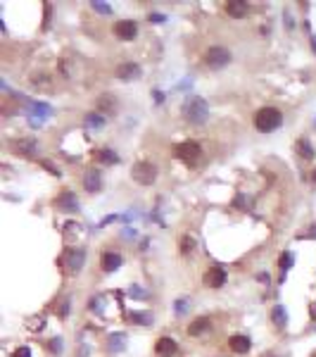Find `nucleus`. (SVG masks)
Wrapping results in <instances>:
<instances>
[{"instance_id": "3", "label": "nucleus", "mask_w": 316, "mask_h": 357, "mask_svg": "<svg viewBox=\"0 0 316 357\" xmlns=\"http://www.w3.org/2000/svg\"><path fill=\"white\" fill-rule=\"evenodd\" d=\"M131 178L140 183V186H152L155 183V178H157V167L152 165V162H136L133 169H131Z\"/></svg>"}, {"instance_id": "25", "label": "nucleus", "mask_w": 316, "mask_h": 357, "mask_svg": "<svg viewBox=\"0 0 316 357\" xmlns=\"http://www.w3.org/2000/svg\"><path fill=\"white\" fill-rule=\"evenodd\" d=\"M195 250V238L192 236H183L181 238V255H188Z\"/></svg>"}, {"instance_id": "28", "label": "nucleus", "mask_w": 316, "mask_h": 357, "mask_svg": "<svg viewBox=\"0 0 316 357\" xmlns=\"http://www.w3.org/2000/svg\"><path fill=\"white\" fill-rule=\"evenodd\" d=\"M188 305H190L188 298H179V300H176V315H183V312L188 310Z\"/></svg>"}, {"instance_id": "24", "label": "nucleus", "mask_w": 316, "mask_h": 357, "mask_svg": "<svg viewBox=\"0 0 316 357\" xmlns=\"http://www.w3.org/2000/svg\"><path fill=\"white\" fill-rule=\"evenodd\" d=\"M297 152L302 155L304 160H314V148H312V143H309L307 138H300V141H297Z\"/></svg>"}, {"instance_id": "14", "label": "nucleus", "mask_w": 316, "mask_h": 357, "mask_svg": "<svg viewBox=\"0 0 316 357\" xmlns=\"http://www.w3.org/2000/svg\"><path fill=\"white\" fill-rule=\"evenodd\" d=\"M100 267H102V272H117L119 267H122V255L119 252H105L102 257H100Z\"/></svg>"}, {"instance_id": "29", "label": "nucleus", "mask_w": 316, "mask_h": 357, "mask_svg": "<svg viewBox=\"0 0 316 357\" xmlns=\"http://www.w3.org/2000/svg\"><path fill=\"white\" fill-rule=\"evenodd\" d=\"M57 315H60V317H67V315H69V298H64V300L60 302V307H57Z\"/></svg>"}, {"instance_id": "5", "label": "nucleus", "mask_w": 316, "mask_h": 357, "mask_svg": "<svg viewBox=\"0 0 316 357\" xmlns=\"http://www.w3.org/2000/svg\"><path fill=\"white\" fill-rule=\"evenodd\" d=\"M176 157H179L181 162H186V165H195L202 157V148L195 141H186V143L176 145Z\"/></svg>"}, {"instance_id": "37", "label": "nucleus", "mask_w": 316, "mask_h": 357, "mask_svg": "<svg viewBox=\"0 0 316 357\" xmlns=\"http://www.w3.org/2000/svg\"><path fill=\"white\" fill-rule=\"evenodd\" d=\"M312 178H314V183H316V169H314V177H312Z\"/></svg>"}, {"instance_id": "6", "label": "nucleus", "mask_w": 316, "mask_h": 357, "mask_svg": "<svg viewBox=\"0 0 316 357\" xmlns=\"http://www.w3.org/2000/svg\"><path fill=\"white\" fill-rule=\"evenodd\" d=\"M114 36L122 38V41H133L138 36V24L133 19H119L114 24Z\"/></svg>"}, {"instance_id": "4", "label": "nucleus", "mask_w": 316, "mask_h": 357, "mask_svg": "<svg viewBox=\"0 0 316 357\" xmlns=\"http://www.w3.org/2000/svg\"><path fill=\"white\" fill-rule=\"evenodd\" d=\"M205 60H207V65L212 69H223L231 60H233V55H231V50L228 48H221V45H212L209 50H207V55H205Z\"/></svg>"}, {"instance_id": "32", "label": "nucleus", "mask_w": 316, "mask_h": 357, "mask_svg": "<svg viewBox=\"0 0 316 357\" xmlns=\"http://www.w3.org/2000/svg\"><path fill=\"white\" fill-rule=\"evenodd\" d=\"M148 19H150V22H166V17L162 12H150L148 14Z\"/></svg>"}, {"instance_id": "19", "label": "nucleus", "mask_w": 316, "mask_h": 357, "mask_svg": "<svg viewBox=\"0 0 316 357\" xmlns=\"http://www.w3.org/2000/svg\"><path fill=\"white\" fill-rule=\"evenodd\" d=\"M271 319H274V324L278 329H283V326L288 324V312H285V307H283V305H276L274 310H271Z\"/></svg>"}, {"instance_id": "34", "label": "nucleus", "mask_w": 316, "mask_h": 357, "mask_svg": "<svg viewBox=\"0 0 316 357\" xmlns=\"http://www.w3.org/2000/svg\"><path fill=\"white\" fill-rule=\"evenodd\" d=\"M102 298H93V302H91V310H97V312H102Z\"/></svg>"}, {"instance_id": "22", "label": "nucleus", "mask_w": 316, "mask_h": 357, "mask_svg": "<svg viewBox=\"0 0 316 357\" xmlns=\"http://www.w3.org/2000/svg\"><path fill=\"white\" fill-rule=\"evenodd\" d=\"M107 345H110V350H114V353H122L126 348V336L124 333H112Z\"/></svg>"}, {"instance_id": "11", "label": "nucleus", "mask_w": 316, "mask_h": 357, "mask_svg": "<svg viewBox=\"0 0 316 357\" xmlns=\"http://www.w3.org/2000/svg\"><path fill=\"white\" fill-rule=\"evenodd\" d=\"M223 284H226V272H223L221 267H212V269H207L205 286H209V288H221Z\"/></svg>"}, {"instance_id": "10", "label": "nucleus", "mask_w": 316, "mask_h": 357, "mask_svg": "<svg viewBox=\"0 0 316 357\" xmlns=\"http://www.w3.org/2000/svg\"><path fill=\"white\" fill-rule=\"evenodd\" d=\"M100 186H102V177H100V172H97L95 167H91V169L83 174V188L88 193H97Z\"/></svg>"}, {"instance_id": "23", "label": "nucleus", "mask_w": 316, "mask_h": 357, "mask_svg": "<svg viewBox=\"0 0 316 357\" xmlns=\"http://www.w3.org/2000/svg\"><path fill=\"white\" fill-rule=\"evenodd\" d=\"M95 107L102 112H114V107H117V100L112 96H100L95 100Z\"/></svg>"}, {"instance_id": "8", "label": "nucleus", "mask_w": 316, "mask_h": 357, "mask_svg": "<svg viewBox=\"0 0 316 357\" xmlns=\"http://www.w3.org/2000/svg\"><path fill=\"white\" fill-rule=\"evenodd\" d=\"M117 79H122V81H136V79H140V65H136V62H124V65H119L117 67Z\"/></svg>"}, {"instance_id": "20", "label": "nucleus", "mask_w": 316, "mask_h": 357, "mask_svg": "<svg viewBox=\"0 0 316 357\" xmlns=\"http://www.w3.org/2000/svg\"><path fill=\"white\" fill-rule=\"evenodd\" d=\"M205 331H209V319H207V317L195 319L190 326H188V333H190V336H202Z\"/></svg>"}, {"instance_id": "30", "label": "nucleus", "mask_w": 316, "mask_h": 357, "mask_svg": "<svg viewBox=\"0 0 316 357\" xmlns=\"http://www.w3.org/2000/svg\"><path fill=\"white\" fill-rule=\"evenodd\" d=\"M12 357H31V348H27V345H22V348H17L14 350Z\"/></svg>"}, {"instance_id": "13", "label": "nucleus", "mask_w": 316, "mask_h": 357, "mask_svg": "<svg viewBox=\"0 0 316 357\" xmlns=\"http://www.w3.org/2000/svg\"><path fill=\"white\" fill-rule=\"evenodd\" d=\"M248 12H250V5L248 2H243V0H231V2H226V14L233 17V19H243V17H248Z\"/></svg>"}, {"instance_id": "35", "label": "nucleus", "mask_w": 316, "mask_h": 357, "mask_svg": "<svg viewBox=\"0 0 316 357\" xmlns=\"http://www.w3.org/2000/svg\"><path fill=\"white\" fill-rule=\"evenodd\" d=\"M43 167H45V169H48L50 174H57V177H60V172H57V169H55L53 165H50V162H43Z\"/></svg>"}, {"instance_id": "17", "label": "nucleus", "mask_w": 316, "mask_h": 357, "mask_svg": "<svg viewBox=\"0 0 316 357\" xmlns=\"http://www.w3.org/2000/svg\"><path fill=\"white\" fill-rule=\"evenodd\" d=\"M83 260H86V250H83V248H79V250H71V252H69V262H67L69 272H81V269H83Z\"/></svg>"}, {"instance_id": "31", "label": "nucleus", "mask_w": 316, "mask_h": 357, "mask_svg": "<svg viewBox=\"0 0 316 357\" xmlns=\"http://www.w3.org/2000/svg\"><path fill=\"white\" fill-rule=\"evenodd\" d=\"M297 238H316V224H312V229L302 231V234L297 236Z\"/></svg>"}, {"instance_id": "9", "label": "nucleus", "mask_w": 316, "mask_h": 357, "mask_svg": "<svg viewBox=\"0 0 316 357\" xmlns=\"http://www.w3.org/2000/svg\"><path fill=\"white\" fill-rule=\"evenodd\" d=\"M176 350H179V345L174 338H169V336H162L157 343H155V353L157 357H174L176 355Z\"/></svg>"}, {"instance_id": "26", "label": "nucleus", "mask_w": 316, "mask_h": 357, "mask_svg": "<svg viewBox=\"0 0 316 357\" xmlns=\"http://www.w3.org/2000/svg\"><path fill=\"white\" fill-rule=\"evenodd\" d=\"M91 7H93L95 12H100L102 17L112 14V7H110V5H107V2H100V0H93V2H91Z\"/></svg>"}, {"instance_id": "36", "label": "nucleus", "mask_w": 316, "mask_h": 357, "mask_svg": "<svg viewBox=\"0 0 316 357\" xmlns=\"http://www.w3.org/2000/svg\"><path fill=\"white\" fill-rule=\"evenodd\" d=\"M131 295H138V298H140V295H143V288H140V286H131Z\"/></svg>"}, {"instance_id": "33", "label": "nucleus", "mask_w": 316, "mask_h": 357, "mask_svg": "<svg viewBox=\"0 0 316 357\" xmlns=\"http://www.w3.org/2000/svg\"><path fill=\"white\" fill-rule=\"evenodd\" d=\"M50 350H53V353H62V338H53V343H50Z\"/></svg>"}, {"instance_id": "27", "label": "nucleus", "mask_w": 316, "mask_h": 357, "mask_svg": "<svg viewBox=\"0 0 316 357\" xmlns=\"http://www.w3.org/2000/svg\"><path fill=\"white\" fill-rule=\"evenodd\" d=\"M292 260H295L292 252H283V255H281V262H278V264H281V269H283V276H285V272L292 267Z\"/></svg>"}, {"instance_id": "1", "label": "nucleus", "mask_w": 316, "mask_h": 357, "mask_svg": "<svg viewBox=\"0 0 316 357\" xmlns=\"http://www.w3.org/2000/svg\"><path fill=\"white\" fill-rule=\"evenodd\" d=\"M183 117L188 119L190 124H205L207 117H209V105H207L205 98L200 96H190L186 98V103H183Z\"/></svg>"}, {"instance_id": "15", "label": "nucleus", "mask_w": 316, "mask_h": 357, "mask_svg": "<svg viewBox=\"0 0 316 357\" xmlns=\"http://www.w3.org/2000/svg\"><path fill=\"white\" fill-rule=\"evenodd\" d=\"M228 348H231L233 353H238V355H245L250 348H252V341H250L248 336H231V338H228Z\"/></svg>"}, {"instance_id": "21", "label": "nucleus", "mask_w": 316, "mask_h": 357, "mask_svg": "<svg viewBox=\"0 0 316 357\" xmlns=\"http://www.w3.org/2000/svg\"><path fill=\"white\" fill-rule=\"evenodd\" d=\"M128 321H131V324H138V326H148V324H152V315L150 312H131V315H128Z\"/></svg>"}, {"instance_id": "12", "label": "nucleus", "mask_w": 316, "mask_h": 357, "mask_svg": "<svg viewBox=\"0 0 316 357\" xmlns=\"http://www.w3.org/2000/svg\"><path fill=\"white\" fill-rule=\"evenodd\" d=\"M38 150V143L33 141V138H19L17 143H14V152L17 155H24V157H33Z\"/></svg>"}, {"instance_id": "2", "label": "nucleus", "mask_w": 316, "mask_h": 357, "mask_svg": "<svg viewBox=\"0 0 316 357\" xmlns=\"http://www.w3.org/2000/svg\"><path fill=\"white\" fill-rule=\"evenodd\" d=\"M281 124H283V112L278 107H261L254 114V126L261 134H271L276 129H281Z\"/></svg>"}, {"instance_id": "18", "label": "nucleus", "mask_w": 316, "mask_h": 357, "mask_svg": "<svg viewBox=\"0 0 316 357\" xmlns=\"http://www.w3.org/2000/svg\"><path fill=\"white\" fill-rule=\"evenodd\" d=\"M83 124H86V129H91V131H100V129L105 126V117H102L100 112H91V114H86Z\"/></svg>"}, {"instance_id": "16", "label": "nucleus", "mask_w": 316, "mask_h": 357, "mask_svg": "<svg viewBox=\"0 0 316 357\" xmlns=\"http://www.w3.org/2000/svg\"><path fill=\"white\" fill-rule=\"evenodd\" d=\"M93 157H95V162H100V165H117V162H119V155L114 150H110V148H97V150L93 152Z\"/></svg>"}, {"instance_id": "7", "label": "nucleus", "mask_w": 316, "mask_h": 357, "mask_svg": "<svg viewBox=\"0 0 316 357\" xmlns=\"http://www.w3.org/2000/svg\"><path fill=\"white\" fill-rule=\"evenodd\" d=\"M55 207L62 210V212H79V198H76V193H71V191L60 193L55 198Z\"/></svg>"}]
</instances>
